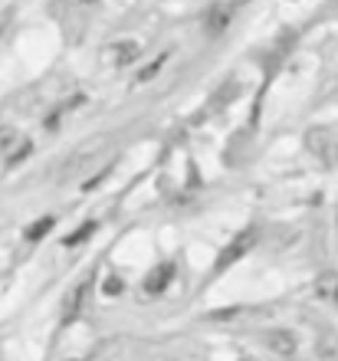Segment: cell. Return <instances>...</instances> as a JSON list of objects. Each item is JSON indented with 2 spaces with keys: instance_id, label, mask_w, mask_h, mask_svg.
Listing matches in <instances>:
<instances>
[{
  "instance_id": "1",
  "label": "cell",
  "mask_w": 338,
  "mask_h": 361,
  "mask_svg": "<svg viewBox=\"0 0 338 361\" xmlns=\"http://www.w3.org/2000/svg\"><path fill=\"white\" fill-rule=\"evenodd\" d=\"M306 148H309L322 164H329V168H338V138L325 128H312L306 132Z\"/></svg>"
},
{
  "instance_id": "2",
  "label": "cell",
  "mask_w": 338,
  "mask_h": 361,
  "mask_svg": "<svg viewBox=\"0 0 338 361\" xmlns=\"http://www.w3.org/2000/svg\"><path fill=\"white\" fill-rule=\"evenodd\" d=\"M256 247V230L250 227V230H243V233H236L234 240H230V247L217 257V267H214V273H224V269H230L236 263V259H243L250 250Z\"/></svg>"
},
{
  "instance_id": "3",
  "label": "cell",
  "mask_w": 338,
  "mask_h": 361,
  "mask_svg": "<svg viewBox=\"0 0 338 361\" xmlns=\"http://www.w3.org/2000/svg\"><path fill=\"white\" fill-rule=\"evenodd\" d=\"M234 10H236V7H230L227 0H217L214 7L207 10V17H204L207 33H210V37H220V33L230 27V20H234Z\"/></svg>"
},
{
  "instance_id": "4",
  "label": "cell",
  "mask_w": 338,
  "mask_h": 361,
  "mask_svg": "<svg viewBox=\"0 0 338 361\" xmlns=\"http://www.w3.org/2000/svg\"><path fill=\"white\" fill-rule=\"evenodd\" d=\"M171 279H174V263H161V267H155L148 276H145L141 289H145L148 295H161L164 289H168Z\"/></svg>"
},
{
  "instance_id": "5",
  "label": "cell",
  "mask_w": 338,
  "mask_h": 361,
  "mask_svg": "<svg viewBox=\"0 0 338 361\" xmlns=\"http://www.w3.org/2000/svg\"><path fill=\"white\" fill-rule=\"evenodd\" d=\"M89 293H92V283H83V286H76L73 293H69L66 305H63V322H66V325L79 319V312H83V305H85V299H89Z\"/></svg>"
},
{
  "instance_id": "6",
  "label": "cell",
  "mask_w": 338,
  "mask_h": 361,
  "mask_svg": "<svg viewBox=\"0 0 338 361\" xmlns=\"http://www.w3.org/2000/svg\"><path fill=\"white\" fill-rule=\"evenodd\" d=\"M138 56H141V47L135 43V39H119V43L109 49V59H112V66H132Z\"/></svg>"
},
{
  "instance_id": "7",
  "label": "cell",
  "mask_w": 338,
  "mask_h": 361,
  "mask_svg": "<svg viewBox=\"0 0 338 361\" xmlns=\"http://www.w3.org/2000/svg\"><path fill=\"white\" fill-rule=\"evenodd\" d=\"M266 342H270V348L276 355H282V358L296 355V338H292L289 332H270V335H266Z\"/></svg>"
},
{
  "instance_id": "8",
  "label": "cell",
  "mask_w": 338,
  "mask_h": 361,
  "mask_svg": "<svg viewBox=\"0 0 338 361\" xmlns=\"http://www.w3.org/2000/svg\"><path fill=\"white\" fill-rule=\"evenodd\" d=\"M53 227H56V217H53V214H47V217L33 220V224L27 227V240H30V243H37V240H43Z\"/></svg>"
},
{
  "instance_id": "9",
  "label": "cell",
  "mask_w": 338,
  "mask_h": 361,
  "mask_svg": "<svg viewBox=\"0 0 338 361\" xmlns=\"http://www.w3.org/2000/svg\"><path fill=\"white\" fill-rule=\"evenodd\" d=\"M164 63H168V53H161L158 59H151L148 66H145V69L138 73V76H135V86H145V82H151V79H155V76L161 73V66H164Z\"/></svg>"
},
{
  "instance_id": "10",
  "label": "cell",
  "mask_w": 338,
  "mask_h": 361,
  "mask_svg": "<svg viewBox=\"0 0 338 361\" xmlns=\"http://www.w3.org/2000/svg\"><path fill=\"white\" fill-rule=\"evenodd\" d=\"M20 142H23V135H20L17 128H0V154H4V158H7Z\"/></svg>"
},
{
  "instance_id": "11",
  "label": "cell",
  "mask_w": 338,
  "mask_h": 361,
  "mask_svg": "<svg viewBox=\"0 0 338 361\" xmlns=\"http://www.w3.org/2000/svg\"><path fill=\"white\" fill-rule=\"evenodd\" d=\"M315 293L322 295V299H329V295H338V273H325L315 283Z\"/></svg>"
},
{
  "instance_id": "12",
  "label": "cell",
  "mask_w": 338,
  "mask_h": 361,
  "mask_svg": "<svg viewBox=\"0 0 338 361\" xmlns=\"http://www.w3.org/2000/svg\"><path fill=\"white\" fill-rule=\"evenodd\" d=\"M89 233H95V220H85L83 227L76 230V233H69L63 243H66V247H79V243H85V237H89Z\"/></svg>"
},
{
  "instance_id": "13",
  "label": "cell",
  "mask_w": 338,
  "mask_h": 361,
  "mask_svg": "<svg viewBox=\"0 0 338 361\" xmlns=\"http://www.w3.org/2000/svg\"><path fill=\"white\" fill-rule=\"evenodd\" d=\"M30 152H33V145H30V142H27V138H23V142H20V145H17V148H13V152H10V154H7V158H4V161H7V164H10V168H13V164H20V161H23V158H27V154H30Z\"/></svg>"
},
{
  "instance_id": "14",
  "label": "cell",
  "mask_w": 338,
  "mask_h": 361,
  "mask_svg": "<svg viewBox=\"0 0 338 361\" xmlns=\"http://www.w3.org/2000/svg\"><path fill=\"white\" fill-rule=\"evenodd\" d=\"M119 289H122V283H119V279H109V283H105V293H109V295H119Z\"/></svg>"
},
{
  "instance_id": "15",
  "label": "cell",
  "mask_w": 338,
  "mask_h": 361,
  "mask_svg": "<svg viewBox=\"0 0 338 361\" xmlns=\"http://www.w3.org/2000/svg\"><path fill=\"white\" fill-rule=\"evenodd\" d=\"M227 4H230V7H243L246 0H227Z\"/></svg>"
},
{
  "instance_id": "16",
  "label": "cell",
  "mask_w": 338,
  "mask_h": 361,
  "mask_svg": "<svg viewBox=\"0 0 338 361\" xmlns=\"http://www.w3.org/2000/svg\"><path fill=\"white\" fill-rule=\"evenodd\" d=\"M76 4H95V0H76Z\"/></svg>"
}]
</instances>
